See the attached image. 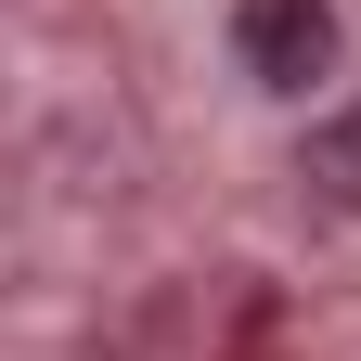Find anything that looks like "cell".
<instances>
[{"mask_svg":"<svg viewBox=\"0 0 361 361\" xmlns=\"http://www.w3.org/2000/svg\"><path fill=\"white\" fill-rule=\"evenodd\" d=\"M233 52H245L258 90L336 78V0H233Z\"/></svg>","mask_w":361,"mask_h":361,"instance_id":"obj_1","label":"cell"},{"mask_svg":"<svg viewBox=\"0 0 361 361\" xmlns=\"http://www.w3.org/2000/svg\"><path fill=\"white\" fill-rule=\"evenodd\" d=\"M310 180H323V194H336V207L361 219V104H348L336 129H310Z\"/></svg>","mask_w":361,"mask_h":361,"instance_id":"obj_2","label":"cell"}]
</instances>
